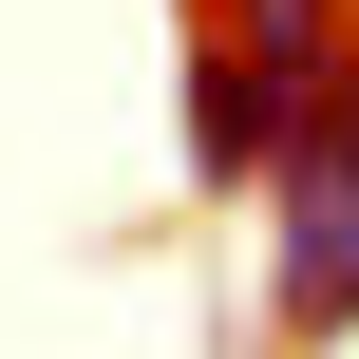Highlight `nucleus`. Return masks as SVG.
Masks as SVG:
<instances>
[{"mask_svg":"<svg viewBox=\"0 0 359 359\" xmlns=\"http://www.w3.org/2000/svg\"><path fill=\"white\" fill-rule=\"evenodd\" d=\"M265 341L284 359L359 341V57L303 95V151H284V189H265Z\"/></svg>","mask_w":359,"mask_h":359,"instance_id":"nucleus-1","label":"nucleus"},{"mask_svg":"<svg viewBox=\"0 0 359 359\" xmlns=\"http://www.w3.org/2000/svg\"><path fill=\"white\" fill-rule=\"evenodd\" d=\"M341 57H359V0H341Z\"/></svg>","mask_w":359,"mask_h":359,"instance_id":"nucleus-2","label":"nucleus"}]
</instances>
